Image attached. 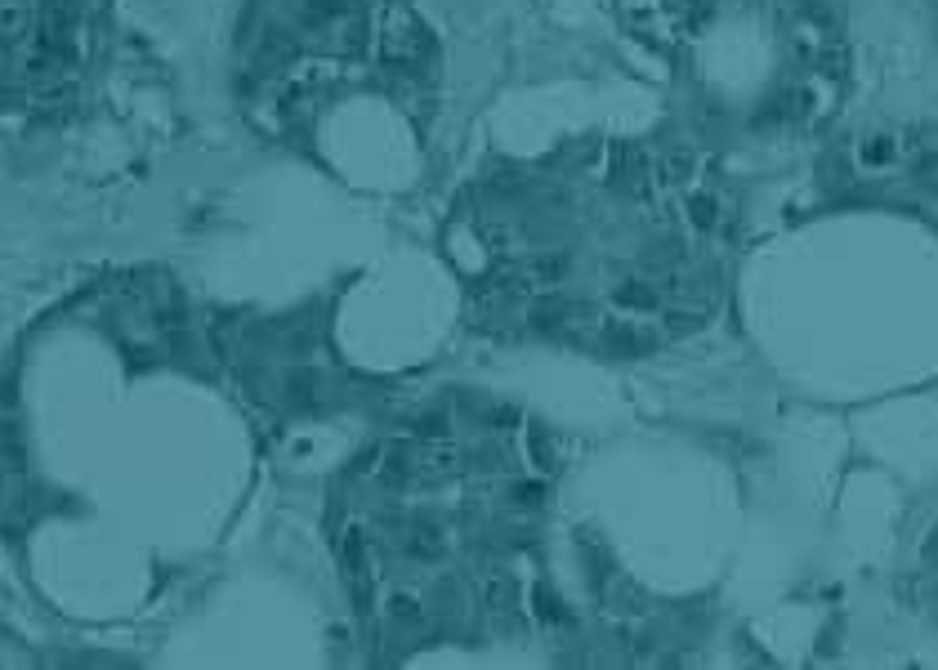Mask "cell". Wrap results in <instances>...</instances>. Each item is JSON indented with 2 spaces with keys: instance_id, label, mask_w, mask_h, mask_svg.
<instances>
[{
  "instance_id": "3",
  "label": "cell",
  "mask_w": 938,
  "mask_h": 670,
  "mask_svg": "<svg viewBox=\"0 0 938 670\" xmlns=\"http://www.w3.org/2000/svg\"><path fill=\"white\" fill-rule=\"evenodd\" d=\"M934 603H938V577H934Z\"/></svg>"
},
{
  "instance_id": "1",
  "label": "cell",
  "mask_w": 938,
  "mask_h": 670,
  "mask_svg": "<svg viewBox=\"0 0 938 670\" xmlns=\"http://www.w3.org/2000/svg\"><path fill=\"white\" fill-rule=\"evenodd\" d=\"M688 224L693 228H715L720 224V197L715 193H693L688 197Z\"/></svg>"
},
{
  "instance_id": "2",
  "label": "cell",
  "mask_w": 938,
  "mask_h": 670,
  "mask_svg": "<svg viewBox=\"0 0 938 670\" xmlns=\"http://www.w3.org/2000/svg\"><path fill=\"white\" fill-rule=\"evenodd\" d=\"M898 152H903V139H894V134H876V139L863 143V161H867V166H889Z\"/></svg>"
}]
</instances>
